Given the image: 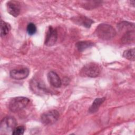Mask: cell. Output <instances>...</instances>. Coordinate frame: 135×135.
<instances>
[{
    "label": "cell",
    "instance_id": "cell-1",
    "mask_svg": "<svg viewBox=\"0 0 135 135\" xmlns=\"http://www.w3.org/2000/svg\"><path fill=\"white\" fill-rule=\"evenodd\" d=\"M97 35L101 39L109 40L113 38L116 32L114 28L110 25L107 24H101L96 28Z\"/></svg>",
    "mask_w": 135,
    "mask_h": 135
},
{
    "label": "cell",
    "instance_id": "cell-2",
    "mask_svg": "<svg viewBox=\"0 0 135 135\" xmlns=\"http://www.w3.org/2000/svg\"><path fill=\"white\" fill-rule=\"evenodd\" d=\"M29 102L30 100L26 97H15L10 101L8 105L9 109L13 112H18L25 108Z\"/></svg>",
    "mask_w": 135,
    "mask_h": 135
},
{
    "label": "cell",
    "instance_id": "cell-3",
    "mask_svg": "<svg viewBox=\"0 0 135 135\" xmlns=\"http://www.w3.org/2000/svg\"><path fill=\"white\" fill-rule=\"evenodd\" d=\"M17 121L16 119L12 117H7L4 118L1 121L0 125V131L1 134L7 133L16 127Z\"/></svg>",
    "mask_w": 135,
    "mask_h": 135
},
{
    "label": "cell",
    "instance_id": "cell-4",
    "mask_svg": "<svg viewBox=\"0 0 135 135\" xmlns=\"http://www.w3.org/2000/svg\"><path fill=\"white\" fill-rule=\"evenodd\" d=\"M81 73L85 76L95 78L100 73V69L99 65L95 63H90L86 64L82 69Z\"/></svg>",
    "mask_w": 135,
    "mask_h": 135
},
{
    "label": "cell",
    "instance_id": "cell-5",
    "mask_svg": "<svg viewBox=\"0 0 135 135\" xmlns=\"http://www.w3.org/2000/svg\"><path fill=\"white\" fill-rule=\"evenodd\" d=\"M59 113L55 110H52L43 113L41 116V120L45 125H50L55 123L59 119Z\"/></svg>",
    "mask_w": 135,
    "mask_h": 135
},
{
    "label": "cell",
    "instance_id": "cell-6",
    "mask_svg": "<svg viewBox=\"0 0 135 135\" xmlns=\"http://www.w3.org/2000/svg\"><path fill=\"white\" fill-rule=\"evenodd\" d=\"M57 32L56 29L52 26H49L46 33L44 44L46 46H52L56 42Z\"/></svg>",
    "mask_w": 135,
    "mask_h": 135
},
{
    "label": "cell",
    "instance_id": "cell-7",
    "mask_svg": "<svg viewBox=\"0 0 135 135\" xmlns=\"http://www.w3.org/2000/svg\"><path fill=\"white\" fill-rule=\"evenodd\" d=\"M30 87L31 90L37 94H45L47 93V89L45 87L44 84L37 79H34L30 82Z\"/></svg>",
    "mask_w": 135,
    "mask_h": 135
},
{
    "label": "cell",
    "instance_id": "cell-8",
    "mask_svg": "<svg viewBox=\"0 0 135 135\" xmlns=\"http://www.w3.org/2000/svg\"><path fill=\"white\" fill-rule=\"evenodd\" d=\"M29 70L27 68L14 69L10 71V76L15 80H22L26 78L29 74Z\"/></svg>",
    "mask_w": 135,
    "mask_h": 135
},
{
    "label": "cell",
    "instance_id": "cell-9",
    "mask_svg": "<svg viewBox=\"0 0 135 135\" xmlns=\"http://www.w3.org/2000/svg\"><path fill=\"white\" fill-rule=\"evenodd\" d=\"M7 12L9 14L16 17L20 13V6L18 2L15 1H9L6 4Z\"/></svg>",
    "mask_w": 135,
    "mask_h": 135
},
{
    "label": "cell",
    "instance_id": "cell-10",
    "mask_svg": "<svg viewBox=\"0 0 135 135\" xmlns=\"http://www.w3.org/2000/svg\"><path fill=\"white\" fill-rule=\"evenodd\" d=\"M47 79L50 83L55 88H59L62 84L61 80L56 73L50 71L47 74Z\"/></svg>",
    "mask_w": 135,
    "mask_h": 135
},
{
    "label": "cell",
    "instance_id": "cell-11",
    "mask_svg": "<svg viewBox=\"0 0 135 135\" xmlns=\"http://www.w3.org/2000/svg\"><path fill=\"white\" fill-rule=\"evenodd\" d=\"M72 21L76 24L87 28H89L91 24L93 23V21L92 20L88 18L86 16H82L74 17L72 18Z\"/></svg>",
    "mask_w": 135,
    "mask_h": 135
},
{
    "label": "cell",
    "instance_id": "cell-12",
    "mask_svg": "<svg viewBox=\"0 0 135 135\" xmlns=\"http://www.w3.org/2000/svg\"><path fill=\"white\" fill-rule=\"evenodd\" d=\"M134 31L130 30L127 31L123 35L121 38V41L124 44H130L134 41Z\"/></svg>",
    "mask_w": 135,
    "mask_h": 135
},
{
    "label": "cell",
    "instance_id": "cell-13",
    "mask_svg": "<svg viewBox=\"0 0 135 135\" xmlns=\"http://www.w3.org/2000/svg\"><path fill=\"white\" fill-rule=\"evenodd\" d=\"M93 45H94L93 42L90 41H79V42H78L75 44L76 48L80 52H82L88 48H90L92 47Z\"/></svg>",
    "mask_w": 135,
    "mask_h": 135
},
{
    "label": "cell",
    "instance_id": "cell-14",
    "mask_svg": "<svg viewBox=\"0 0 135 135\" xmlns=\"http://www.w3.org/2000/svg\"><path fill=\"white\" fill-rule=\"evenodd\" d=\"M105 100V98L104 97L95 99L89 108V112L92 113L97 112Z\"/></svg>",
    "mask_w": 135,
    "mask_h": 135
},
{
    "label": "cell",
    "instance_id": "cell-15",
    "mask_svg": "<svg viewBox=\"0 0 135 135\" xmlns=\"http://www.w3.org/2000/svg\"><path fill=\"white\" fill-rule=\"evenodd\" d=\"M11 30V26L3 20L1 21V36L3 37L7 35Z\"/></svg>",
    "mask_w": 135,
    "mask_h": 135
},
{
    "label": "cell",
    "instance_id": "cell-16",
    "mask_svg": "<svg viewBox=\"0 0 135 135\" xmlns=\"http://www.w3.org/2000/svg\"><path fill=\"white\" fill-rule=\"evenodd\" d=\"M123 56L126 59L131 60L134 61V49H129L128 50H126L123 53Z\"/></svg>",
    "mask_w": 135,
    "mask_h": 135
},
{
    "label": "cell",
    "instance_id": "cell-17",
    "mask_svg": "<svg viewBox=\"0 0 135 135\" xmlns=\"http://www.w3.org/2000/svg\"><path fill=\"white\" fill-rule=\"evenodd\" d=\"M26 31L27 33L30 35H32L34 34L36 32V27L35 25L32 23H30L27 25V28H26Z\"/></svg>",
    "mask_w": 135,
    "mask_h": 135
},
{
    "label": "cell",
    "instance_id": "cell-18",
    "mask_svg": "<svg viewBox=\"0 0 135 135\" xmlns=\"http://www.w3.org/2000/svg\"><path fill=\"white\" fill-rule=\"evenodd\" d=\"M25 128L24 126H18L16 127L12 131V133L14 135H21L23 134L24 132L25 131Z\"/></svg>",
    "mask_w": 135,
    "mask_h": 135
}]
</instances>
